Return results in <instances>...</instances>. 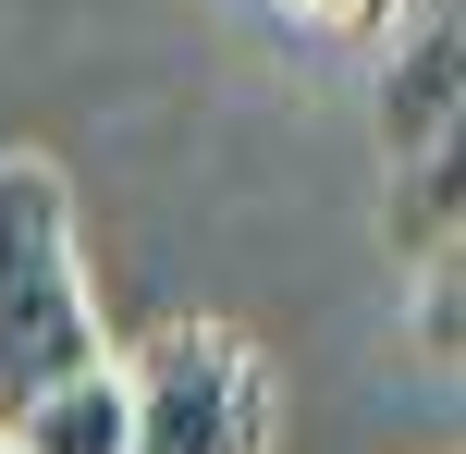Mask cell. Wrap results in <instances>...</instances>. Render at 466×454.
<instances>
[{
	"mask_svg": "<svg viewBox=\"0 0 466 454\" xmlns=\"http://www.w3.org/2000/svg\"><path fill=\"white\" fill-rule=\"evenodd\" d=\"M111 357L86 308V270H74V209L49 160H0V430H13L37 393H62L74 368Z\"/></svg>",
	"mask_w": 466,
	"mask_h": 454,
	"instance_id": "cell-1",
	"label": "cell"
},
{
	"mask_svg": "<svg viewBox=\"0 0 466 454\" xmlns=\"http://www.w3.org/2000/svg\"><path fill=\"white\" fill-rule=\"evenodd\" d=\"M270 442V381L246 332L172 319L123 357V454H258Z\"/></svg>",
	"mask_w": 466,
	"mask_h": 454,
	"instance_id": "cell-2",
	"label": "cell"
},
{
	"mask_svg": "<svg viewBox=\"0 0 466 454\" xmlns=\"http://www.w3.org/2000/svg\"><path fill=\"white\" fill-rule=\"evenodd\" d=\"M454 62H466V25H454V0H430V25L393 49V74H380V147H393V160L454 147Z\"/></svg>",
	"mask_w": 466,
	"mask_h": 454,
	"instance_id": "cell-3",
	"label": "cell"
},
{
	"mask_svg": "<svg viewBox=\"0 0 466 454\" xmlns=\"http://www.w3.org/2000/svg\"><path fill=\"white\" fill-rule=\"evenodd\" d=\"M0 454H123V368H74L62 393H37V406L0 430Z\"/></svg>",
	"mask_w": 466,
	"mask_h": 454,
	"instance_id": "cell-4",
	"label": "cell"
},
{
	"mask_svg": "<svg viewBox=\"0 0 466 454\" xmlns=\"http://www.w3.org/2000/svg\"><path fill=\"white\" fill-rule=\"evenodd\" d=\"M405 197H393V246L405 258H454V147H430V160H393Z\"/></svg>",
	"mask_w": 466,
	"mask_h": 454,
	"instance_id": "cell-5",
	"label": "cell"
},
{
	"mask_svg": "<svg viewBox=\"0 0 466 454\" xmlns=\"http://www.w3.org/2000/svg\"><path fill=\"white\" fill-rule=\"evenodd\" d=\"M295 13H319V25H380L393 0H295Z\"/></svg>",
	"mask_w": 466,
	"mask_h": 454,
	"instance_id": "cell-6",
	"label": "cell"
}]
</instances>
